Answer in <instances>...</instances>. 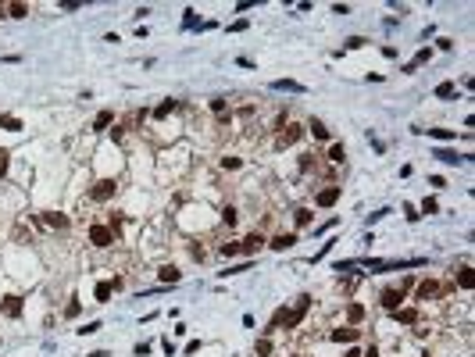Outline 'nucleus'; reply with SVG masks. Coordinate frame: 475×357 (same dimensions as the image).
<instances>
[{"instance_id": "nucleus-5", "label": "nucleus", "mask_w": 475, "mask_h": 357, "mask_svg": "<svg viewBox=\"0 0 475 357\" xmlns=\"http://www.w3.org/2000/svg\"><path fill=\"white\" fill-rule=\"evenodd\" d=\"M114 189H118V186H114V179H100V182L90 189V196H93V200H111Z\"/></svg>"}, {"instance_id": "nucleus-27", "label": "nucleus", "mask_w": 475, "mask_h": 357, "mask_svg": "<svg viewBox=\"0 0 475 357\" xmlns=\"http://www.w3.org/2000/svg\"><path fill=\"white\" fill-rule=\"evenodd\" d=\"M436 211H440V204L432 200V196H425V200H422V215H436Z\"/></svg>"}, {"instance_id": "nucleus-35", "label": "nucleus", "mask_w": 475, "mask_h": 357, "mask_svg": "<svg viewBox=\"0 0 475 357\" xmlns=\"http://www.w3.org/2000/svg\"><path fill=\"white\" fill-rule=\"evenodd\" d=\"M79 311H83V304H79V300H72V304L64 307V314H68V318H79Z\"/></svg>"}, {"instance_id": "nucleus-43", "label": "nucleus", "mask_w": 475, "mask_h": 357, "mask_svg": "<svg viewBox=\"0 0 475 357\" xmlns=\"http://www.w3.org/2000/svg\"><path fill=\"white\" fill-rule=\"evenodd\" d=\"M343 357H361V353H358V350H347V353H343Z\"/></svg>"}, {"instance_id": "nucleus-6", "label": "nucleus", "mask_w": 475, "mask_h": 357, "mask_svg": "<svg viewBox=\"0 0 475 357\" xmlns=\"http://www.w3.org/2000/svg\"><path fill=\"white\" fill-rule=\"evenodd\" d=\"M340 186H325V189H318V196H314V204H318V207H332L336 200H340Z\"/></svg>"}, {"instance_id": "nucleus-24", "label": "nucleus", "mask_w": 475, "mask_h": 357, "mask_svg": "<svg viewBox=\"0 0 475 357\" xmlns=\"http://www.w3.org/2000/svg\"><path fill=\"white\" fill-rule=\"evenodd\" d=\"M429 136L432 139H443V143L447 139H457V132H450V129H429Z\"/></svg>"}, {"instance_id": "nucleus-36", "label": "nucleus", "mask_w": 475, "mask_h": 357, "mask_svg": "<svg viewBox=\"0 0 475 357\" xmlns=\"http://www.w3.org/2000/svg\"><path fill=\"white\" fill-rule=\"evenodd\" d=\"M365 43H368V39H361V36H350V39H347L350 50H358V47H365Z\"/></svg>"}, {"instance_id": "nucleus-37", "label": "nucleus", "mask_w": 475, "mask_h": 357, "mask_svg": "<svg viewBox=\"0 0 475 357\" xmlns=\"http://www.w3.org/2000/svg\"><path fill=\"white\" fill-rule=\"evenodd\" d=\"M222 168H229V172L240 168V157H222Z\"/></svg>"}, {"instance_id": "nucleus-15", "label": "nucleus", "mask_w": 475, "mask_h": 357, "mask_svg": "<svg viewBox=\"0 0 475 357\" xmlns=\"http://www.w3.org/2000/svg\"><path fill=\"white\" fill-rule=\"evenodd\" d=\"M347 322H350V325L365 322V307H361V304H347Z\"/></svg>"}, {"instance_id": "nucleus-13", "label": "nucleus", "mask_w": 475, "mask_h": 357, "mask_svg": "<svg viewBox=\"0 0 475 357\" xmlns=\"http://www.w3.org/2000/svg\"><path fill=\"white\" fill-rule=\"evenodd\" d=\"M358 336H361V329H336L332 332V343H354Z\"/></svg>"}, {"instance_id": "nucleus-7", "label": "nucleus", "mask_w": 475, "mask_h": 357, "mask_svg": "<svg viewBox=\"0 0 475 357\" xmlns=\"http://www.w3.org/2000/svg\"><path fill=\"white\" fill-rule=\"evenodd\" d=\"M0 311H4L8 314V318H22V297H4V300H0Z\"/></svg>"}, {"instance_id": "nucleus-11", "label": "nucleus", "mask_w": 475, "mask_h": 357, "mask_svg": "<svg viewBox=\"0 0 475 357\" xmlns=\"http://www.w3.org/2000/svg\"><path fill=\"white\" fill-rule=\"evenodd\" d=\"M39 222H43V225H50V229H68V218H64V215H57V211H47Z\"/></svg>"}, {"instance_id": "nucleus-23", "label": "nucleus", "mask_w": 475, "mask_h": 357, "mask_svg": "<svg viewBox=\"0 0 475 357\" xmlns=\"http://www.w3.org/2000/svg\"><path fill=\"white\" fill-rule=\"evenodd\" d=\"M457 286H461V290H471V286H475V279H471V268H461V275H457Z\"/></svg>"}, {"instance_id": "nucleus-32", "label": "nucleus", "mask_w": 475, "mask_h": 357, "mask_svg": "<svg viewBox=\"0 0 475 357\" xmlns=\"http://www.w3.org/2000/svg\"><path fill=\"white\" fill-rule=\"evenodd\" d=\"M240 254V243H222V257H236Z\"/></svg>"}, {"instance_id": "nucleus-31", "label": "nucleus", "mask_w": 475, "mask_h": 357, "mask_svg": "<svg viewBox=\"0 0 475 357\" xmlns=\"http://www.w3.org/2000/svg\"><path fill=\"white\" fill-rule=\"evenodd\" d=\"M272 353V339L264 336V339H257V357H268Z\"/></svg>"}, {"instance_id": "nucleus-42", "label": "nucleus", "mask_w": 475, "mask_h": 357, "mask_svg": "<svg viewBox=\"0 0 475 357\" xmlns=\"http://www.w3.org/2000/svg\"><path fill=\"white\" fill-rule=\"evenodd\" d=\"M86 357H107V353H104V350H93V353H86Z\"/></svg>"}, {"instance_id": "nucleus-9", "label": "nucleus", "mask_w": 475, "mask_h": 357, "mask_svg": "<svg viewBox=\"0 0 475 357\" xmlns=\"http://www.w3.org/2000/svg\"><path fill=\"white\" fill-rule=\"evenodd\" d=\"M293 243H297V236H293V232H279L275 240H268V247H272V250H290Z\"/></svg>"}, {"instance_id": "nucleus-1", "label": "nucleus", "mask_w": 475, "mask_h": 357, "mask_svg": "<svg viewBox=\"0 0 475 357\" xmlns=\"http://www.w3.org/2000/svg\"><path fill=\"white\" fill-rule=\"evenodd\" d=\"M90 243L104 250V247H111V243H114V232H111L107 225H90Z\"/></svg>"}, {"instance_id": "nucleus-28", "label": "nucleus", "mask_w": 475, "mask_h": 357, "mask_svg": "<svg viewBox=\"0 0 475 357\" xmlns=\"http://www.w3.org/2000/svg\"><path fill=\"white\" fill-rule=\"evenodd\" d=\"M8 168H11V154H8V150H0V179L8 175Z\"/></svg>"}, {"instance_id": "nucleus-12", "label": "nucleus", "mask_w": 475, "mask_h": 357, "mask_svg": "<svg viewBox=\"0 0 475 357\" xmlns=\"http://www.w3.org/2000/svg\"><path fill=\"white\" fill-rule=\"evenodd\" d=\"M0 129H8V132H22L25 125H22V118H15V114H0Z\"/></svg>"}, {"instance_id": "nucleus-20", "label": "nucleus", "mask_w": 475, "mask_h": 357, "mask_svg": "<svg viewBox=\"0 0 475 357\" xmlns=\"http://www.w3.org/2000/svg\"><path fill=\"white\" fill-rule=\"evenodd\" d=\"M432 157H440V161H447V165H461V161H464V157H461V154H454V150H436Z\"/></svg>"}, {"instance_id": "nucleus-26", "label": "nucleus", "mask_w": 475, "mask_h": 357, "mask_svg": "<svg viewBox=\"0 0 475 357\" xmlns=\"http://www.w3.org/2000/svg\"><path fill=\"white\" fill-rule=\"evenodd\" d=\"M8 15H11V18H25L29 8H25V4H8Z\"/></svg>"}, {"instance_id": "nucleus-22", "label": "nucleus", "mask_w": 475, "mask_h": 357, "mask_svg": "<svg viewBox=\"0 0 475 357\" xmlns=\"http://www.w3.org/2000/svg\"><path fill=\"white\" fill-rule=\"evenodd\" d=\"M111 293H114V282H97V300H100V304H107Z\"/></svg>"}, {"instance_id": "nucleus-2", "label": "nucleus", "mask_w": 475, "mask_h": 357, "mask_svg": "<svg viewBox=\"0 0 475 357\" xmlns=\"http://www.w3.org/2000/svg\"><path fill=\"white\" fill-rule=\"evenodd\" d=\"M408 286H411V279H404L400 290H386V293H382V307H386V311H397L400 300H404V293H408Z\"/></svg>"}, {"instance_id": "nucleus-8", "label": "nucleus", "mask_w": 475, "mask_h": 357, "mask_svg": "<svg viewBox=\"0 0 475 357\" xmlns=\"http://www.w3.org/2000/svg\"><path fill=\"white\" fill-rule=\"evenodd\" d=\"M432 297H440V282H436V279L418 282V300H432Z\"/></svg>"}, {"instance_id": "nucleus-17", "label": "nucleus", "mask_w": 475, "mask_h": 357, "mask_svg": "<svg viewBox=\"0 0 475 357\" xmlns=\"http://www.w3.org/2000/svg\"><path fill=\"white\" fill-rule=\"evenodd\" d=\"M307 129H311V136H314V139H329V129H325V122H318V118H311V125H307Z\"/></svg>"}, {"instance_id": "nucleus-30", "label": "nucleus", "mask_w": 475, "mask_h": 357, "mask_svg": "<svg viewBox=\"0 0 475 357\" xmlns=\"http://www.w3.org/2000/svg\"><path fill=\"white\" fill-rule=\"evenodd\" d=\"M311 218H314V215H311L307 207H300V211H297V225H300V229H304V225H311Z\"/></svg>"}, {"instance_id": "nucleus-16", "label": "nucleus", "mask_w": 475, "mask_h": 357, "mask_svg": "<svg viewBox=\"0 0 475 357\" xmlns=\"http://www.w3.org/2000/svg\"><path fill=\"white\" fill-rule=\"evenodd\" d=\"M172 111H179V100H165V104H157V107H154V118H168Z\"/></svg>"}, {"instance_id": "nucleus-39", "label": "nucleus", "mask_w": 475, "mask_h": 357, "mask_svg": "<svg viewBox=\"0 0 475 357\" xmlns=\"http://www.w3.org/2000/svg\"><path fill=\"white\" fill-rule=\"evenodd\" d=\"M404 215H408V222H418V218H422V215H418V211H415V207H411V204H408V207H404Z\"/></svg>"}, {"instance_id": "nucleus-44", "label": "nucleus", "mask_w": 475, "mask_h": 357, "mask_svg": "<svg viewBox=\"0 0 475 357\" xmlns=\"http://www.w3.org/2000/svg\"><path fill=\"white\" fill-rule=\"evenodd\" d=\"M293 357H304V353H293Z\"/></svg>"}, {"instance_id": "nucleus-33", "label": "nucleus", "mask_w": 475, "mask_h": 357, "mask_svg": "<svg viewBox=\"0 0 475 357\" xmlns=\"http://www.w3.org/2000/svg\"><path fill=\"white\" fill-rule=\"evenodd\" d=\"M236 218H240V215H236V207H225V211H222V222H225V225H236Z\"/></svg>"}, {"instance_id": "nucleus-41", "label": "nucleus", "mask_w": 475, "mask_h": 357, "mask_svg": "<svg viewBox=\"0 0 475 357\" xmlns=\"http://www.w3.org/2000/svg\"><path fill=\"white\" fill-rule=\"evenodd\" d=\"M361 357H379V350H375V346H368V350H365Z\"/></svg>"}, {"instance_id": "nucleus-40", "label": "nucleus", "mask_w": 475, "mask_h": 357, "mask_svg": "<svg viewBox=\"0 0 475 357\" xmlns=\"http://www.w3.org/2000/svg\"><path fill=\"white\" fill-rule=\"evenodd\" d=\"M382 215H389V211H386V207H382V211H372V215H368V225H375V222H379Z\"/></svg>"}, {"instance_id": "nucleus-14", "label": "nucleus", "mask_w": 475, "mask_h": 357, "mask_svg": "<svg viewBox=\"0 0 475 357\" xmlns=\"http://www.w3.org/2000/svg\"><path fill=\"white\" fill-rule=\"evenodd\" d=\"M272 90H286V93H304V86H300V83H293V79H275V83H272Z\"/></svg>"}, {"instance_id": "nucleus-4", "label": "nucleus", "mask_w": 475, "mask_h": 357, "mask_svg": "<svg viewBox=\"0 0 475 357\" xmlns=\"http://www.w3.org/2000/svg\"><path fill=\"white\" fill-rule=\"evenodd\" d=\"M300 136H304V129H300V125H293V122H286V125L279 129V147H293Z\"/></svg>"}, {"instance_id": "nucleus-21", "label": "nucleus", "mask_w": 475, "mask_h": 357, "mask_svg": "<svg viewBox=\"0 0 475 357\" xmlns=\"http://www.w3.org/2000/svg\"><path fill=\"white\" fill-rule=\"evenodd\" d=\"M157 275H161V282H179V279H182V275H179V268H172V264H165Z\"/></svg>"}, {"instance_id": "nucleus-10", "label": "nucleus", "mask_w": 475, "mask_h": 357, "mask_svg": "<svg viewBox=\"0 0 475 357\" xmlns=\"http://www.w3.org/2000/svg\"><path fill=\"white\" fill-rule=\"evenodd\" d=\"M393 318H397L400 325H415L418 322V307H397V311H393Z\"/></svg>"}, {"instance_id": "nucleus-19", "label": "nucleus", "mask_w": 475, "mask_h": 357, "mask_svg": "<svg viewBox=\"0 0 475 357\" xmlns=\"http://www.w3.org/2000/svg\"><path fill=\"white\" fill-rule=\"evenodd\" d=\"M329 161H332V165H343V161H347V150H343V143H332V147H329Z\"/></svg>"}, {"instance_id": "nucleus-3", "label": "nucleus", "mask_w": 475, "mask_h": 357, "mask_svg": "<svg viewBox=\"0 0 475 357\" xmlns=\"http://www.w3.org/2000/svg\"><path fill=\"white\" fill-rule=\"evenodd\" d=\"M261 247H268V240H264V236H261V232H250V236H247V240L240 243V254H247V257H254V254L261 250Z\"/></svg>"}, {"instance_id": "nucleus-34", "label": "nucleus", "mask_w": 475, "mask_h": 357, "mask_svg": "<svg viewBox=\"0 0 475 357\" xmlns=\"http://www.w3.org/2000/svg\"><path fill=\"white\" fill-rule=\"evenodd\" d=\"M436 97H454V83H440L436 86Z\"/></svg>"}, {"instance_id": "nucleus-38", "label": "nucleus", "mask_w": 475, "mask_h": 357, "mask_svg": "<svg viewBox=\"0 0 475 357\" xmlns=\"http://www.w3.org/2000/svg\"><path fill=\"white\" fill-rule=\"evenodd\" d=\"M79 332H83V336H93V332H100V322H90V325H83Z\"/></svg>"}, {"instance_id": "nucleus-25", "label": "nucleus", "mask_w": 475, "mask_h": 357, "mask_svg": "<svg viewBox=\"0 0 475 357\" xmlns=\"http://www.w3.org/2000/svg\"><path fill=\"white\" fill-rule=\"evenodd\" d=\"M225 107H229V100H225V97H215V100H211V111H215V118H222V114H225Z\"/></svg>"}, {"instance_id": "nucleus-29", "label": "nucleus", "mask_w": 475, "mask_h": 357, "mask_svg": "<svg viewBox=\"0 0 475 357\" xmlns=\"http://www.w3.org/2000/svg\"><path fill=\"white\" fill-rule=\"evenodd\" d=\"M429 57H432V50H429V47H422V50H418V54H415V61H411V64H415V68H418V64H425V61H429Z\"/></svg>"}, {"instance_id": "nucleus-18", "label": "nucleus", "mask_w": 475, "mask_h": 357, "mask_svg": "<svg viewBox=\"0 0 475 357\" xmlns=\"http://www.w3.org/2000/svg\"><path fill=\"white\" fill-rule=\"evenodd\" d=\"M111 122H114V114H111V111H100V114H97V122H93V132H104Z\"/></svg>"}]
</instances>
